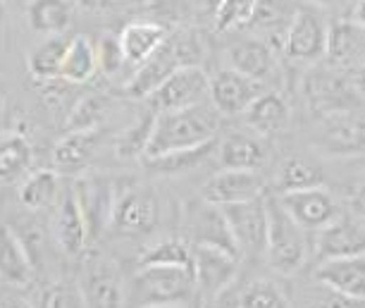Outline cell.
<instances>
[{
	"instance_id": "1",
	"label": "cell",
	"mask_w": 365,
	"mask_h": 308,
	"mask_svg": "<svg viewBox=\"0 0 365 308\" xmlns=\"http://www.w3.org/2000/svg\"><path fill=\"white\" fill-rule=\"evenodd\" d=\"M220 125H222V115L212 103H201V106L184 108V111L158 113L153 136H150L143 158H153V155L170 153V150L196 148L208 141H215Z\"/></svg>"
},
{
	"instance_id": "2",
	"label": "cell",
	"mask_w": 365,
	"mask_h": 308,
	"mask_svg": "<svg viewBox=\"0 0 365 308\" xmlns=\"http://www.w3.org/2000/svg\"><path fill=\"white\" fill-rule=\"evenodd\" d=\"M203 58V41L196 31H177L165 38V43L150 56L146 63L136 67L134 77L127 81V93L132 98H150L170 74H175L184 65H198Z\"/></svg>"
},
{
	"instance_id": "3",
	"label": "cell",
	"mask_w": 365,
	"mask_h": 308,
	"mask_svg": "<svg viewBox=\"0 0 365 308\" xmlns=\"http://www.w3.org/2000/svg\"><path fill=\"white\" fill-rule=\"evenodd\" d=\"M267 203V242L265 258L279 275H292L306 263V230L294 220L279 203V196H265Z\"/></svg>"
},
{
	"instance_id": "4",
	"label": "cell",
	"mask_w": 365,
	"mask_h": 308,
	"mask_svg": "<svg viewBox=\"0 0 365 308\" xmlns=\"http://www.w3.org/2000/svg\"><path fill=\"white\" fill-rule=\"evenodd\" d=\"M194 292V272L168 268V265H141L129 284V306L150 308L165 304H189Z\"/></svg>"
},
{
	"instance_id": "5",
	"label": "cell",
	"mask_w": 365,
	"mask_h": 308,
	"mask_svg": "<svg viewBox=\"0 0 365 308\" xmlns=\"http://www.w3.org/2000/svg\"><path fill=\"white\" fill-rule=\"evenodd\" d=\"M74 196L81 208V215L86 220L88 239L96 242L108 227H113V213L117 201V187L115 182L106 175H79L74 182Z\"/></svg>"
},
{
	"instance_id": "6",
	"label": "cell",
	"mask_w": 365,
	"mask_h": 308,
	"mask_svg": "<svg viewBox=\"0 0 365 308\" xmlns=\"http://www.w3.org/2000/svg\"><path fill=\"white\" fill-rule=\"evenodd\" d=\"M210 98V77L201 65H184L150 96L148 103L155 113H172L194 108Z\"/></svg>"
},
{
	"instance_id": "7",
	"label": "cell",
	"mask_w": 365,
	"mask_h": 308,
	"mask_svg": "<svg viewBox=\"0 0 365 308\" xmlns=\"http://www.w3.org/2000/svg\"><path fill=\"white\" fill-rule=\"evenodd\" d=\"M225 220L237 242L241 258H258L265 253L267 242V203L265 196L253 201L222 205Z\"/></svg>"
},
{
	"instance_id": "8",
	"label": "cell",
	"mask_w": 365,
	"mask_h": 308,
	"mask_svg": "<svg viewBox=\"0 0 365 308\" xmlns=\"http://www.w3.org/2000/svg\"><path fill=\"white\" fill-rule=\"evenodd\" d=\"M329 26L320 8H299L284 31V53L296 63H315L325 58Z\"/></svg>"
},
{
	"instance_id": "9",
	"label": "cell",
	"mask_w": 365,
	"mask_h": 308,
	"mask_svg": "<svg viewBox=\"0 0 365 308\" xmlns=\"http://www.w3.org/2000/svg\"><path fill=\"white\" fill-rule=\"evenodd\" d=\"M79 292L86 308H127L129 289H125L115 263L108 258H91L79 277Z\"/></svg>"
},
{
	"instance_id": "10",
	"label": "cell",
	"mask_w": 365,
	"mask_h": 308,
	"mask_svg": "<svg viewBox=\"0 0 365 308\" xmlns=\"http://www.w3.org/2000/svg\"><path fill=\"white\" fill-rule=\"evenodd\" d=\"M239 272V256L208 244H194V275L196 289L205 299H220L230 289Z\"/></svg>"
},
{
	"instance_id": "11",
	"label": "cell",
	"mask_w": 365,
	"mask_h": 308,
	"mask_svg": "<svg viewBox=\"0 0 365 308\" xmlns=\"http://www.w3.org/2000/svg\"><path fill=\"white\" fill-rule=\"evenodd\" d=\"M160 205L153 189L132 184L125 191H117L113 227L120 235H146L155 227Z\"/></svg>"
},
{
	"instance_id": "12",
	"label": "cell",
	"mask_w": 365,
	"mask_h": 308,
	"mask_svg": "<svg viewBox=\"0 0 365 308\" xmlns=\"http://www.w3.org/2000/svg\"><path fill=\"white\" fill-rule=\"evenodd\" d=\"M279 203L306 232H320L341 215L339 203L325 187L279 194Z\"/></svg>"
},
{
	"instance_id": "13",
	"label": "cell",
	"mask_w": 365,
	"mask_h": 308,
	"mask_svg": "<svg viewBox=\"0 0 365 308\" xmlns=\"http://www.w3.org/2000/svg\"><path fill=\"white\" fill-rule=\"evenodd\" d=\"M260 93H265L263 81L246 77L232 67L217 70L210 77V103L217 108L220 115H227V118L244 115Z\"/></svg>"
},
{
	"instance_id": "14",
	"label": "cell",
	"mask_w": 365,
	"mask_h": 308,
	"mask_svg": "<svg viewBox=\"0 0 365 308\" xmlns=\"http://www.w3.org/2000/svg\"><path fill=\"white\" fill-rule=\"evenodd\" d=\"M265 194V180L258 170H220L203 184V201L210 205H232L260 198Z\"/></svg>"
},
{
	"instance_id": "15",
	"label": "cell",
	"mask_w": 365,
	"mask_h": 308,
	"mask_svg": "<svg viewBox=\"0 0 365 308\" xmlns=\"http://www.w3.org/2000/svg\"><path fill=\"white\" fill-rule=\"evenodd\" d=\"M315 146L334 158L365 155V118H356L351 113L329 115L322 122Z\"/></svg>"
},
{
	"instance_id": "16",
	"label": "cell",
	"mask_w": 365,
	"mask_h": 308,
	"mask_svg": "<svg viewBox=\"0 0 365 308\" xmlns=\"http://www.w3.org/2000/svg\"><path fill=\"white\" fill-rule=\"evenodd\" d=\"M315 279L329 292L365 304V253L361 256L327 258L320 263Z\"/></svg>"
},
{
	"instance_id": "17",
	"label": "cell",
	"mask_w": 365,
	"mask_h": 308,
	"mask_svg": "<svg viewBox=\"0 0 365 308\" xmlns=\"http://www.w3.org/2000/svg\"><path fill=\"white\" fill-rule=\"evenodd\" d=\"M315 246L322 261L365 253V222L356 215H339L325 230L315 232Z\"/></svg>"
},
{
	"instance_id": "18",
	"label": "cell",
	"mask_w": 365,
	"mask_h": 308,
	"mask_svg": "<svg viewBox=\"0 0 365 308\" xmlns=\"http://www.w3.org/2000/svg\"><path fill=\"white\" fill-rule=\"evenodd\" d=\"M325 58L336 70H356L365 60V29L354 19L329 24Z\"/></svg>"
},
{
	"instance_id": "19",
	"label": "cell",
	"mask_w": 365,
	"mask_h": 308,
	"mask_svg": "<svg viewBox=\"0 0 365 308\" xmlns=\"http://www.w3.org/2000/svg\"><path fill=\"white\" fill-rule=\"evenodd\" d=\"M356 93V88L349 91L346 81L332 70H313L306 79V98L313 111L325 115V118L336 113H346L351 96Z\"/></svg>"
},
{
	"instance_id": "20",
	"label": "cell",
	"mask_w": 365,
	"mask_h": 308,
	"mask_svg": "<svg viewBox=\"0 0 365 308\" xmlns=\"http://www.w3.org/2000/svg\"><path fill=\"white\" fill-rule=\"evenodd\" d=\"M227 67L265 84L277 72V58H274V51L267 41L244 38L227 48Z\"/></svg>"
},
{
	"instance_id": "21",
	"label": "cell",
	"mask_w": 365,
	"mask_h": 308,
	"mask_svg": "<svg viewBox=\"0 0 365 308\" xmlns=\"http://www.w3.org/2000/svg\"><path fill=\"white\" fill-rule=\"evenodd\" d=\"M98 141V129L67 132L53 148V170H58L63 175H81L96 155Z\"/></svg>"
},
{
	"instance_id": "22",
	"label": "cell",
	"mask_w": 365,
	"mask_h": 308,
	"mask_svg": "<svg viewBox=\"0 0 365 308\" xmlns=\"http://www.w3.org/2000/svg\"><path fill=\"white\" fill-rule=\"evenodd\" d=\"M55 239H58V246L67 256H79V253L86 249V244H91L86 220H84V215H81V208L77 203L74 191L63 194V198H60V203H58V213H55Z\"/></svg>"
},
{
	"instance_id": "23",
	"label": "cell",
	"mask_w": 365,
	"mask_h": 308,
	"mask_svg": "<svg viewBox=\"0 0 365 308\" xmlns=\"http://www.w3.org/2000/svg\"><path fill=\"white\" fill-rule=\"evenodd\" d=\"M246 125L260 136H272L284 132L292 120V108H289L287 98L277 91H265L260 93L256 101L251 103V108L244 113Z\"/></svg>"
},
{
	"instance_id": "24",
	"label": "cell",
	"mask_w": 365,
	"mask_h": 308,
	"mask_svg": "<svg viewBox=\"0 0 365 308\" xmlns=\"http://www.w3.org/2000/svg\"><path fill=\"white\" fill-rule=\"evenodd\" d=\"M217 150L225 170H260L267 163L265 143L251 134H227Z\"/></svg>"
},
{
	"instance_id": "25",
	"label": "cell",
	"mask_w": 365,
	"mask_h": 308,
	"mask_svg": "<svg viewBox=\"0 0 365 308\" xmlns=\"http://www.w3.org/2000/svg\"><path fill=\"white\" fill-rule=\"evenodd\" d=\"M170 34L163 24L155 22H132L127 24L120 34L122 51L127 56V65L139 67L141 63L153 56V53L165 43Z\"/></svg>"
},
{
	"instance_id": "26",
	"label": "cell",
	"mask_w": 365,
	"mask_h": 308,
	"mask_svg": "<svg viewBox=\"0 0 365 308\" xmlns=\"http://www.w3.org/2000/svg\"><path fill=\"white\" fill-rule=\"evenodd\" d=\"M0 279L15 287H26L31 282V261L24 244L8 225H0Z\"/></svg>"
},
{
	"instance_id": "27",
	"label": "cell",
	"mask_w": 365,
	"mask_h": 308,
	"mask_svg": "<svg viewBox=\"0 0 365 308\" xmlns=\"http://www.w3.org/2000/svg\"><path fill=\"white\" fill-rule=\"evenodd\" d=\"M26 17H29V26L36 34L60 36L72 24L74 3L72 0H31Z\"/></svg>"
},
{
	"instance_id": "28",
	"label": "cell",
	"mask_w": 365,
	"mask_h": 308,
	"mask_svg": "<svg viewBox=\"0 0 365 308\" xmlns=\"http://www.w3.org/2000/svg\"><path fill=\"white\" fill-rule=\"evenodd\" d=\"M194 239H196V244L217 246V249H225L241 258L237 242H234V237L230 232V225L225 220L222 208H217V205H210L203 201V208L198 210L194 217Z\"/></svg>"
},
{
	"instance_id": "29",
	"label": "cell",
	"mask_w": 365,
	"mask_h": 308,
	"mask_svg": "<svg viewBox=\"0 0 365 308\" xmlns=\"http://www.w3.org/2000/svg\"><path fill=\"white\" fill-rule=\"evenodd\" d=\"M96 70H98V53L93 41H88V36L70 38L60 79L67 84H84L93 77Z\"/></svg>"
},
{
	"instance_id": "30",
	"label": "cell",
	"mask_w": 365,
	"mask_h": 308,
	"mask_svg": "<svg viewBox=\"0 0 365 308\" xmlns=\"http://www.w3.org/2000/svg\"><path fill=\"white\" fill-rule=\"evenodd\" d=\"M67 46H70V38H65L63 34L60 36H46L43 43H38L29 56L31 77L36 81H43V84H51V81L60 79Z\"/></svg>"
},
{
	"instance_id": "31",
	"label": "cell",
	"mask_w": 365,
	"mask_h": 308,
	"mask_svg": "<svg viewBox=\"0 0 365 308\" xmlns=\"http://www.w3.org/2000/svg\"><path fill=\"white\" fill-rule=\"evenodd\" d=\"M31 158V143L24 134H0V184H10L19 180L29 170Z\"/></svg>"
},
{
	"instance_id": "32",
	"label": "cell",
	"mask_w": 365,
	"mask_h": 308,
	"mask_svg": "<svg viewBox=\"0 0 365 308\" xmlns=\"http://www.w3.org/2000/svg\"><path fill=\"white\" fill-rule=\"evenodd\" d=\"M215 148H217V139L203 143V146H196V148L170 150V153L153 155V158H141V160H143V168L153 170L158 175H184L208 160Z\"/></svg>"
},
{
	"instance_id": "33",
	"label": "cell",
	"mask_w": 365,
	"mask_h": 308,
	"mask_svg": "<svg viewBox=\"0 0 365 308\" xmlns=\"http://www.w3.org/2000/svg\"><path fill=\"white\" fill-rule=\"evenodd\" d=\"M60 173L58 170H38L29 175L19 187V201L29 210H43L55 203L60 194Z\"/></svg>"
},
{
	"instance_id": "34",
	"label": "cell",
	"mask_w": 365,
	"mask_h": 308,
	"mask_svg": "<svg viewBox=\"0 0 365 308\" xmlns=\"http://www.w3.org/2000/svg\"><path fill=\"white\" fill-rule=\"evenodd\" d=\"M155 118H158V113L153 108H148V113H141L139 120H136L132 127L117 136V141H115L117 158L134 160V158H143V155H146L150 136H153Z\"/></svg>"
},
{
	"instance_id": "35",
	"label": "cell",
	"mask_w": 365,
	"mask_h": 308,
	"mask_svg": "<svg viewBox=\"0 0 365 308\" xmlns=\"http://www.w3.org/2000/svg\"><path fill=\"white\" fill-rule=\"evenodd\" d=\"M141 265H168V268H182L194 272V246L175 237L163 239V242L148 246V251H143Z\"/></svg>"
},
{
	"instance_id": "36",
	"label": "cell",
	"mask_w": 365,
	"mask_h": 308,
	"mask_svg": "<svg viewBox=\"0 0 365 308\" xmlns=\"http://www.w3.org/2000/svg\"><path fill=\"white\" fill-rule=\"evenodd\" d=\"M322 187V170L313 163L303 158H287L282 163L277 175V189L279 194H292V191L315 189Z\"/></svg>"
},
{
	"instance_id": "37",
	"label": "cell",
	"mask_w": 365,
	"mask_h": 308,
	"mask_svg": "<svg viewBox=\"0 0 365 308\" xmlns=\"http://www.w3.org/2000/svg\"><path fill=\"white\" fill-rule=\"evenodd\" d=\"M258 0H220L215 10V29L217 31H232L249 26L256 15Z\"/></svg>"
},
{
	"instance_id": "38",
	"label": "cell",
	"mask_w": 365,
	"mask_h": 308,
	"mask_svg": "<svg viewBox=\"0 0 365 308\" xmlns=\"http://www.w3.org/2000/svg\"><path fill=\"white\" fill-rule=\"evenodd\" d=\"M239 308H292L282 289L270 279H256L246 284L239 297Z\"/></svg>"
},
{
	"instance_id": "39",
	"label": "cell",
	"mask_w": 365,
	"mask_h": 308,
	"mask_svg": "<svg viewBox=\"0 0 365 308\" xmlns=\"http://www.w3.org/2000/svg\"><path fill=\"white\" fill-rule=\"evenodd\" d=\"M106 111H108V101L103 98L101 93H88L74 106V111L70 113V118H67V129H70V132H77V129H96L101 118L106 115Z\"/></svg>"
},
{
	"instance_id": "40",
	"label": "cell",
	"mask_w": 365,
	"mask_h": 308,
	"mask_svg": "<svg viewBox=\"0 0 365 308\" xmlns=\"http://www.w3.org/2000/svg\"><path fill=\"white\" fill-rule=\"evenodd\" d=\"M36 308H86L79 287L67 282H53L38 292Z\"/></svg>"
},
{
	"instance_id": "41",
	"label": "cell",
	"mask_w": 365,
	"mask_h": 308,
	"mask_svg": "<svg viewBox=\"0 0 365 308\" xmlns=\"http://www.w3.org/2000/svg\"><path fill=\"white\" fill-rule=\"evenodd\" d=\"M294 15L296 10H287V0H258V8L251 24L260 26V29H282L284 24H292Z\"/></svg>"
},
{
	"instance_id": "42",
	"label": "cell",
	"mask_w": 365,
	"mask_h": 308,
	"mask_svg": "<svg viewBox=\"0 0 365 308\" xmlns=\"http://www.w3.org/2000/svg\"><path fill=\"white\" fill-rule=\"evenodd\" d=\"M96 53H98V67L108 77H113L127 65V56L122 51L120 36H103L98 43H96Z\"/></svg>"
},
{
	"instance_id": "43",
	"label": "cell",
	"mask_w": 365,
	"mask_h": 308,
	"mask_svg": "<svg viewBox=\"0 0 365 308\" xmlns=\"http://www.w3.org/2000/svg\"><path fill=\"white\" fill-rule=\"evenodd\" d=\"M318 8L336 12V15H354V8L358 0H313Z\"/></svg>"
},
{
	"instance_id": "44",
	"label": "cell",
	"mask_w": 365,
	"mask_h": 308,
	"mask_svg": "<svg viewBox=\"0 0 365 308\" xmlns=\"http://www.w3.org/2000/svg\"><path fill=\"white\" fill-rule=\"evenodd\" d=\"M72 3L79 5V8H84V10L101 12V10H108L110 5L115 3V0H72Z\"/></svg>"
},
{
	"instance_id": "45",
	"label": "cell",
	"mask_w": 365,
	"mask_h": 308,
	"mask_svg": "<svg viewBox=\"0 0 365 308\" xmlns=\"http://www.w3.org/2000/svg\"><path fill=\"white\" fill-rule=\"evenodd\" d=\"M351 208H354V215L361 217V220L365 222V187H361L356 191L354 201H351Z\"/></svg>"
},
{
	"instance_id": "46",
	"label": "cell",
	"mask_w": 365,
	"mask_h": 308,
	"mask_svg": "<svg viewBox=\"0 0 365 308\" xmlns=\"http://www.w3.org/2000/svg\"><path fill=\"white\" fill-rule=\"evenodd\" d=\"M354 88L358 91V96L365 98V60L354 70Z\"/></svg>"
},
{
	"instance_id": "47",
	"label": "cell",
	"mask_w": 365,
	"mask_h": 308,
	"mask_svg": "<svg viewBox=\"0 0 365 308\" xmlns=\"http://www.w3.org/2000/svg\"><path fill=\"white\" fill-rule=\"evenodd\" d=\"M354 22H358L365 29V0H358L356 8H354V15H351Z\"/></svg>"
},
{
	"instance_id": "48",
	"label": "cell",
	"mask_w": 365,
	"mask_h": 308,
	"mask_svg": "<svg viewBox=\"0 0 365 308\" xmlns=\"http://www.w3.org/2000/svg\"><path fill=\"white\" fill-rule=\"evenodd\" d=\"M5 113H8V98L0 91V125H3V120H5Z\"/></svg>"
},
{
	"instance_id": "49",
	"label": "cell",
	"mask_w": 365,
	"mask_h": 308,
	"mask_svg": "<svg viewBox=\"0 0 365 308\" xmlns=\"http://www.w3.org/2000/svg\"><path fill=\"white\" fill-rule=\"evenodd\" d=\"M0 308H31V306L24 304V301H8V304H0Z\"/></svg>"
},
{
	"instance_id": "50",
	"label": "cell",
	"mask_w": 365,
	"mask_h": 308,
	"mask_svg": "<svg viewBox=\"0 0 365 308\" xmlns=\"http://www.w3.org/2000/svg\"><path fill=\"white\" fill-rule=\"evenodd\" d=\"M115 3H125V5H146L150 0H115Z\"/></svg>"
},
{
	"instance_id": "51",
	"label": "cell",
	"mask_w": 365,
	"mask_h": 308,
	"mask_svg": "<svg viewBox=\"0 0 365 308\" xmlns=\"http://www.w3.org/2000/svg\"><path fill=\"white\" fill-rule=\"evenodd\" d=\"M150 308H191V304H165V306H150Z\"/></svg>"
}]
</instances>
